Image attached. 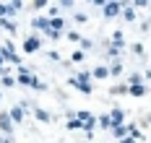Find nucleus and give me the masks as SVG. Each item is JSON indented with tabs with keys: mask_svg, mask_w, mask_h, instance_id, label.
<instances>
[{
	"mask_svg": "<svg viewBox=\"0 0 151 143\" xmlns=\"http://www.w3.org/2000/svg\"><path fill=\"white\" fill-rule=\"evenodd\" d=\"M18 83H21V86H31V89H37V91H39V89H45V86L39 83V78H37V76H31L29 70H26V65H18Z\"/></svg>",
	"mask_w": 151,
	"mask_h": 143,
	"instance_id": "f257e3e1",
	"label": "nucleus"
},
{
	"mask_svg": "<svg viewBox=\"0 0 151 143\" xmlns=\"http://www.w3.org/2000/svg\"><path fill=\"white\" fill-rule=\"evenodd\" d=\"M70 83H73L78 91H83V94H91V73H89V70H83V73H78L76 78H70Z\"/></svg>",
	"mask_w": 151,
	"mask_h": 143,
	"instance_id": "f03ea898",
	"label": "nucleus"
},
{
	"mask_svg": "<svg viewBox=\"0 0 151 143\" xmlns=\"http://www.w3.org/2000/svg\"><path fill=\"white\" fill-rule=\"evenodd\" d=\"M0 55H3V60H11V63L21 65V57L16 55V47H13V42H3V47H0Z\"/></svg>",
	"mask_w": 151,
	"mask_h": 143,
	"instance_id": "7ed1b4c3",
	"label": "nucleus"
},
{
	"mask_svg": "<svg viewBox=\"0 0 151 143\" xmlns=\"http://www.w3.org/2000/svg\"><path fill=\"white\" fill-rule=\"evenodd\" d=\"M76 120H81V125H83L86 133H91V130L96 127V117H94L91 112H78V114H76Z\"/></svg>",
	"mask_w": 151,
	"mask_h": 143,
	"instance_id": "20e7f679",
	"label": "nucleus"
},
{
	"mask_svg": "<svg viewBox=\"0 0 151 143\" xmlns=\"http://www.w3.org/2000/svg\"><path fill=\"white\" fill-rule=\"evenodd\" d=\"M109 122H112V127H120V125H125V112H122L120 107H115V109L109 112Z\"/></svg>",
	"mask_w": 151,
	"mask_h": 143,
	"instance_id": "39448f33",
	"label": "nucleus"
},
{
	"mask_svg": "<svg viewBox=\"0 0 151 143\" xmlns=\"http://www.w3.org/2000/svg\"><path fill=\"white\" fill-rule=\"evenodd\" d=\"M0 130H3L5 135H11V133H13V120H11V114H8V112H0Z\"/></svg>",
	"mask_w": 151,
	"mask_h": 143,
	"instance_id": "423d86ee",
	"label": "nucleus"
},
{
	"mask_svg": "<svg viewBox=\"0 0 151 143\" xmlns=\"http://www.w3.org/2000/svg\"><path fill=\"white\" fill-rule=\"evenodd\" d=\"M102 11H104V16H107V18H112V16H117V13L122 11V3H107Z\"/></svg>",
	"mask_w": 151,
	"mask_h": 143,
	"instance_id": "0eeeda50",
	"label": "nucleus"
},
{
	"mask_svg": "<svg viewBox=\"0 0 151 143\" xmlns=\"http://www.w3.org/2000/svg\"><path fill=\"white\" fill-rule=\"evenodd\" d=\"M31 26H34V29H39V31L45 34L47 29H50V18H47V16H37L34 21H31Z\"/></svg>",
	"mask_w": 151,
	"mask_h": 143,
	"instance_id": "6e6552de",
	"label": "nucleus"
},
{
	"mask_svg": "<svg viewBox=\"0 0 151 143\" xmlns=\"http://www.w3.org/2000/svg\"><path fill=\"white\" fill-rule=\"evenodd\" d=\"M39 47H42V42H39V36H29V39L24 42V52H37Z\"/></svg>",
	"mask_w": 151,
	"mask_h": 143,
	"instance_id": "1a4fd4ad",
	"label": "nucleus"
},
{
	"mask_svg": "<svg viewBox=\"0 0 151 143\" xmlns=\"http://www.w3.org/2000/svg\"><path fill=\"white\" fill-rule=\"evenodd\" d=\"M8 114H11V120H13V125H16V122H21V120H24V104H16Z\"/></svg>",
	"mask_w": 151,
	"mask_h": 143,
	"instance_id": "9d476101",
	"label": "nucleus"
},
{
	"mask_svg": "<svg viewBox=\"0 0 151 143\" xmlns=\"http://www.w3.org/2000/svg\"><path fill=\"white\" fill-rule=\"evenodd\" d=\"M0 29H5L8 34H16V24L11 18H0Z\"/></svg>",
	"mask_w": 151,
	"mask_h": 143,
	"instance_id": "9b49d317",
	"label": "nucleus"
},
{
	"mask_svg": "<svg viewBox=\"0 0 151 143\" xmlns=\"http://www.w3.org/2000/svg\"><path fill=\"white\" fill-rule=\"evenodd\" d=\"M91 76H94V78H107V76H109V68L99 65V68H94V70H91Z\"/></svg>",
	"mask_w": 151,
	"mask_h": 143,
	"instance_id": "f8f14e48",
	"label": "nucleus"
},
{
	"mask_svg": "<svg viewBox=\"0 0 151 143\" xmlns=\"http://www.w3.org/2000/svg\"><path fill=\"white\" fill-rule=\"evenodd\" d=\"M120 13L128 18V21H136V8H133V5H122V11H120Z\"/></svg>",
	"mask_w": 151,
	"mask_h": 143,
	"instance_id": "ddd939ff",
	"label": "nucleus"
},
{
	"mask_svg": "<svg viewBox=\"0 0 151 143\" xmlns=\"http://www.w3.org/2000/svg\"><path fill=\"white\" fill-rule=\"evenodd\" d=\"M96 125H99V127H104V130H107V127L112 130V122H109V114H102V117H96Z\"/></svg>",
	"mask_w": 151,
	"mask_h": 143,
	"instance_id": "4468645a",
	"label": "nucleus"
},
{
	"mask_svg": "<svg viewBox=\"0 0 151 143\" xmlns=\"http://www.w3.org/2000/svg\"><path fill=\"white\" fill-rule=\"evenodd\" d=\"M128 94H133V96H143V94H146V86H128Z\"/></svg>",
	"mask_w": 151,
	"mask_h": 143,
	"instance_id": "2eb2a0df",
	"label": "nucleus"
},
{
	"mask_svg": "<svg viewBox=\"0 0 151 143\" xmlns=\"http://www.w3.org/2000/svg\"><path fill=\"white\" fill-rule=\"evenodd\" d=\"M16 11L13 8H11V5H3V3H0V18H8V16H13Z\"/></svg>",
	"mask_w": 151,
	"mask_h": 143,
	"instance_id": "dca6fc26",
	"label": "nucleus"
},
{
	"mask_svg": "<svg viewBox=\"0 0 151 143\" xmlns=\"http://www.w3.org/2000/svg\"><path fill=\"white\" fill-rule=\"evenodd\" d=\"M112 133H115V135H117V138H125V135H128V125H120V127H112Z\"/></svg>",
	"mask_w": 151,
	"mask_h": 143,
	"instance_id": "f3484780",
	"label": "nucleus"
},
{
	"mask_svg": "<svg viewBox=\"0 0 151 143\" xmlns=\"http://www.w3.org/2000/svg\"><path fill=\"white\" fill-rule=\"evenodd\" d=\"M128 83H130V86H143V78H141L138 73H133V76L128 78Z\"/></svg>",
	"mask_w": 151,
	"mask_h": 143,
	"instance_id": "a211bd4d",
	"label": "nucleus"
},
{
	"mask_svg": "<svg viewBox=\"0 0 151 143\" xmlns=\"http://www.w3.org/2000/svg\"><path fill=\"white\" fill-rule=\"evenodd\" d=\"M68 130H83V125H81V120H76V117H70V122H68Z\"/></svg>",
	"mask_w": 151,
	"mask_h": 143,
	"instance_id": "6ab92c4d",
	"label": "nucleus"
},
{
	"mask_svg": "<svg viewBox=\"0 0 151 143\" xmlns=\"http://www.w3.org/2000/svg\"><path fill=\"white\" fill-rule=\"evenodd\" d=\"M34 114H37V120H42V122H50V114H47L45 109H34Z\"/></svg>",
	"mask_w": 151,
	"mask_h": 143,
	"instance_id": "aec40b11",
	"label": "nucleus"
},
{
	"mask_svg": "<svg viewBox=\"0 0 151 143\" xmlns=\"http://www.w3.org/2000/svg\"><path fill=\"white\" fill-rule=\"evenodd\" d=\"M109 73H112V76H120V73H122V63H112Z\"/></svg>",
	"mask_w": 151,
	"mask_h": 143,
	"instance_id": "412c9836",
	"label": "nucleus"
},
{
	"mask_svg": "<svg viewBox=\"0 0 151 143\" xmlns=\"http://www.w3.org/2000/svg\"><path fill=\"white\" fill-rule=\"evenodd\" d=\"M70 60H73V63H81V60H83V49H76L73 55H70Z\"/></svg>",
	"mask_w": 151,
	"mask_h": 143,
	"instance_id": "4be33fe9",
	"label": "nucleus"
},
{
	"mask_svg": "<svg viewBox=\"0 0 151 143\" xmlns=\"http://www.w3.org/2000/svg\"><path fill=\"white\" fill-rule=\"evenodd\" d=\"M78 44H81V49H83V52H86V49H91V47H94V42H91V39H81Z\"/></svg>",
	"mask_w": 151,
	"mask_h": 143,
	"instance_id": "5701e85b",
	"label": "nucleus"
},
{
	"mask_svg": "<svg viewBox=\"0 0 151 143\" xmlns=\"http://www.w3.org/2000/svg\"><path fill=\"white\" fill-rule=\"evenodd\" d=\"M47 36H50V39H60V36H63V34H58V31H52V29H47Z\"/></svg>",
	"mask_w": 151,
	"mask_h": 143,
	"instance_id": "b1692460",
	"label": "nucleus"
},
{
	"mask_svg": "<svg viewBox=\"0 0 151 143\" xmlns=\"http://www.w3.org/2000/svg\"><path fill=\"white\" fill-rule=\"evenodd\" d=\"M16 78H11V76H3V86H13Z\"/></svg>",
	"mask_w": 151,
	"mask_h": 143,
	"instance_id": "393cba45",
	"label": "nucleus"
},
{
	"mask_svg": "<svg viewBox=\"0 0 151 143\" xmlns=\"http://www.w3.org/2000/svg\"><path fill=\"white\" fill-rule=\"evenodd\" d=\"M50 16H52V18L60 16V5H52V8H50Z\"/></svg>",
	"mask_w": 151,
	"mask_h": 143,
	"instance_id": "a878e982",
	"label": "nucleus"
},
{
	"mask_svg": "<svg viewBox=\"0 0 151 143\" xmlns=\"http://www.w3.org/2000/svg\"><path fill=\"white\" fill-rule=\"evenodd\" d=\"M68 39H73V42H81V36H78V31H68Z\"/></svg>",
	"mask_w": 151,
	"mask_h": 143,
	"instance_id": "bb28decb",
	"label": "nucleus"
},
{
	"mask_svg": "<svg viewBox=\"0 0 151 143\" xmlns=\"http://www.w3.org/2000/svg\"><path fill=\"white\" fill-rule=\"evenodd\" d=\"M45 5H47L45 0H34V8H37V11H42V8H45Z\"/></svg>",
	"mask_w": 151,
	"mask_h": 143,
	"instance_id": "cd10ccee",
	"label": "nucleus"
},
{
	"mask_svg": "<svg viewBox=\"0 0 151 143\" xmlns=\"http://www.w3.org/2000/svg\"><path fill=\"white\" fill-rule=\"evenodd\" d=\"M120 143H136V141H133V138H130V135H125V138H122Z\"/></svg>",
	"mask_w": 151,
	"mask_h": 143,
	"instance_id": "c85d7f7f",
	"label": "nucleus"
},
{
	"mask_svg": "<svg viewBox=\"0 0 151 143\" xmlns=\"http://www.w3.org/2000/svg\"><path fill=\"white\" fill-rule=\"evenodd\" d=\"M0 143H11V141H5V138H0Z\"/></svg>",
	"mask_w": 151,
	"mask_h": 143,
	"instance_id": "c756f323",
	"label": "nucleus"
},
{
	"mask_svg": "<svg viewBox=\"0 0 151 143\" xmlns=\"http://www.w3.org/2000/svg\"><path fill=\"white\" fill-rule=\"evenodd\" d=\"M0 102H3V94H0Z\"/></svg>",
	"mask_w": 151,
	"mask_h": 143,
	"instance_id": "7c9ffc66",
	"label": "nucleus"
},
{
	"mask_svg": "<svg viewBox=\"0 0 151 143\" xmlns=\"http://www.w3.org/2000/svg\"><path fill=\"white\" fill-rule=\"evenodd\" d=\"M149 11H151V3H149Z\"/></svg>",
	"mask_w": 151,
	"mask_h": 143,
	"instance_id": "2f4dec72",
	"label": "nucleus"
}]
</instances>
